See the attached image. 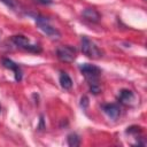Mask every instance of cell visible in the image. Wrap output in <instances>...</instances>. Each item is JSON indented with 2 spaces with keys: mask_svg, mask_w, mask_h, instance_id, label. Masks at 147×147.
<instances>
[{
  "mask_svg": "<svg viewBox=\"0 0 147 147\" xmlns=\"http://www.w3.org/2000/svg\"><path fill=\"white\" fill-rule=\"evenodd\" d=\"M79 70L87 80L91 92L93 94H98L100 92V85H99V76L101 74L100 68L90 63H83L79 65Z\"/></svg>",
  "mask_w": 147,
  "mask_h": 147,
  "instance_id": "6da1fadb",
  "label": "cell"
},
{
  "mask_svg": "<svg viewBox=\"0 0 147 147\" xmlns=\"http://www.w3.org/2000/svg\"><path fill=\"white\" fill-rule=\"evenodd\" d=\"M82 52L91 59H99L102 56V52L98 48V46L85 36L82 37Z\"/></svg>",
  "mask_w": 147,
  "mask_h": 147,
  "instance_id": "7a4b0ae2",
  "label": "cell"
},
{
  "mask_svg": "<svg viewBox=\"0 0 147 147\" xmlns=\"http://www.w3.org/2000/svg\"><path fill=\"white\" fill-rule=\"evenodd\" d=\"M11 41L14 42L15 46H17L18 48H22L24 51H28L31 53H40L41 52V47L39 45L31 44L30 40L24 36H14L11 38Z\"/></svg>",
  "mask_w": 147,
  "mask_h": 147,
  "instance_id": "3957f363",
  "label": "cell"
},
{
  "mask_svg": "<svg viewBox=\"0 0 147 147\" xmlns=\"http://www.w3.org/2000/svg\"><path fill=\"white\" fill-rule=\"evenodd\" d=\"M56 55H57V59L60 61L65 62V63H71L76 59L77 51H76L75 47L69 46V45H65V46H61V47L57 48Z\"/></svg>",
  "mask_w": 147,
  "mask_h": 147,
  "instance_id": "277c9868",
  "label": "cell"
},
{
  "mask_svg": "<svg viewBox=\"0 0 147 147\" xmlns=\"http://www.w3.org/2000/svg\"><path fill=\"white\" fill-rule=\"evenodd\" d=\"M36 23L39 26V29L44 33H46L48 37H51L53 39H59L60 38V32L49 24V22H48V20L46 17H42V16L36 17Z\"/></svg>",
  "mask_w": 147,
  "mask_h": 147,
  "instance_id": "5b68a950",
  "label": "cell"
},
{
  "mask_svg": "<svg viewBox=\"0 0 147 147\" xmlns=\"http://www.w3.org/2000/svg\"><path fill=\"white\" fill-rule=\"evenodd\" d=\"M2 65L14 72L15 79H16L17 82H20V80L22 79V71H21V69H20V67H18L17 63H15L14 61H11V60H9V59H2Z\"/></svg>",
  "mask_w": 147,
  "mask_h": 147,
  "instance_id": "8992f818",
  "label": "cell"
},
{
  "mask_svg": "<svg viewBox=\"0 0 147 147\" xmlns=\"http://www.w3.org/2000/svg\"><path fill=\"white\" fill-rule=\"evenodd\" d=\"M102 110H103V113L109 118H113V119H116L119 116V113H121L119 106L116 105V103H107V105H103L102 106Z\"/></svg>",
  "mask_w": 147,
  "mask_h": 147,
  "instance_id": "52a82bcc",
  "label": "cell"
},
{
  "mask_svg": "<svg viewBox=\"0 0 147 147\" xmlns=\"http://www.w3.org/2000/svg\"><path fill=\"white\" fill-rule=\"evenodd\" d=\"M83 16L87 21L93 22V23H96V22L100 21V14L94 8H86V9H84L83 10Z\"/></svg>",
  "mask_w": 147,
  "mask_h": 147,
  "instance_id": "ba28073f",
  "label": "cell"
},
{
  "mask_svg": "<svg viewBox=\"0 0 147 147\" xmlns=\"http://www.w3.org/2000/svg\"><path fill=\"white\" fill-rule=\"evenodd\" d=\"M134 100V94L130 90H122L118 94V101L124 105H129Z\"/></svg>",
  "mask_w": 147,
  "mask_h": 147,
  "instance_id": "9c48e42d",
  "label": "cell"
},
{
  "mask_svg": "<svg viewBox=\"0 0 147 147\" xmlns=\"http://www.w3.org/2000/svg\"><path fill=\"white\" fill-rule=\"evenodd\" d=\"M60 85L64 90H70L72 87V79L65 72H61V75H60Z\"/></svg>",
  "mask_w": 147,
  "mask_h": 147,
  "instance_id": "30bf717a",
  "label": "cell"
},
{
  "mask_svg": "<svg viewBox=\"0 0 147 147\" xmlns=\"http://www.w3.org/2000/svg\"><path fill=\"white\" fill-rule=\"evenodd\" d=\"M67 140H68V145L71 146V147H77L80 144V139H79L78 134H76V133H70L68 136Z\"/></svg>",
  "mask_w": 147,
  "mask_h": 147,
  "instance_id": "8fae6325",
  "label": "cell"
},
{
  "mask_svg": "<svg viewBox=\"0 0 147 147\" xmlns=\"http://www.w3.org/2000/svg\"><path fill=\"white\" fill-rule=\"evenodd\" d=\"M140 131H141V127H140V126H130V127H127V130H126L127 133H138V132H140Z\"/></svg>",
  "mask_w": 147,
  "mask_h": 147,
  "instance_id": "7c38bea8",
  "label": "cell"
},
{
  "mask_svg": "<svg viewBox=\"0 0 147 147\" xmlns=\"http://www.w3.org/2000/svg\"><path fill=\"white\" fill-rule=\"evenodd\" d=\"M0 1H2L3 3H6L7 6H9V7H11V8H14L15 5H16L15 0H0Z\"/></svg>",
  "mask_w": 147,
  "mask_h": 147,
  "instance_id": "4fadbf2b",
  "label": "cell"
},
{
  "mask_svg": "<svg viewBox=\"0 0 147 147\" xmlns=\"http://www.w3.org/2000/svg\"><path fill=\"white\" fill-rule=\"evenodd\" d=\"M80 101H82V102H80V106H82L83 108H86V107H87V105H88V99H87L86 96H83Z\"/></svg>",
  "mask_w": 147,
  "mask_h": 147,
  "instance_id": "5bb4252c",
  "label": "cell"
},
{
  "mask_svg": "<svg viewBox=\"0 0 147 147\" xmlns=\"http://www.w3.org/2000/svg\"><path fill=\"white\" fill-rule=\"evenodd\" d=\"M38 2H40V3H44V5H49V3H52V0H37Z\"/></svg>",
  "mask_w": 147,
  "mask_h": 147,
  "instance_id": "9a60e30c",
  "label": "cell"
},
{
  "mask_svg": "<svg viewBox=\"0 0 147 147\" xmlns=\"http://www.w3.org/2000/svg\"><path fill=\"white\" fill-rule=\"evenodd\" d=\"M44 129V119H42V117L40 118V125H39V130H42Z\"/></svg>",
  "mask_w": 147,
  "mask_h": 147,
  "instance_id": "2e32d148",
  "label": "cell"
},
{
  "mask_svg": "<svg viewBox=\"0 0 147 147\" xmlns=\"http://www.w3.org/2000/svg\"><path fill=\"white\" fill-rule=\"evenodd\" d=\"M0 113H1V106H0Z\"/></svg>",
  "mask_w": 147,
  "mask_h": 147,
  "instance_id": "e0dca14e",
  "label": "cell"
}]
</instances>
